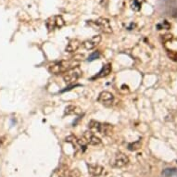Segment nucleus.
Returning a JSON list of instances; mask_svg holds the SVG:
<instances>
[{"label": "nucleus", "instance_id": "22", "mask_svg": "<svg viewBox=\"0 0 177 177\" xmlns=\"http://www.w3.org/2000/svg\"><path fill=\"white\" fill-rule=\"evenodd\" d=\"M5 136H3V137H0V147L2 146V144H3V142L5 141Z\"/></svg>", "mask_w": 177, "mask_h": 177}, {"label": "nucleus", "instance_id": "20", "mask_svg": "<svg viewBox=\"0 0 177 177\" xmlns=\"http://www.w3.org/2000/svg\"><path fill=\"white\" fill-rule=\"evenodd\" d=\"M167 55H168V57H169L172 60L177 62V52H176V51L167 50Z\"/></svg>", "mask_w": 177, "mask_h": 177}, {"label": "nucleus", "instance_id": "12", "mask_svg": "<svg viewBox=\"0 0 177 177\" xmlns=\"http://www.w3.org/2000/svg\"><path fill=\"white\" fill-rule=\"evenodd\" d=\"M111 71H112V68H111V64L108 63V64H106V65H104V66L102 67V69L99 71V72L98 74H95L94 77H92V80L107 77L108 75H109V73L111 72Z\"/></svg>", "mask_w": 177, "mask_h": 177}, {"label": "nucleus", "instance_id": "15", "mask_svg": "<svg viewBox=\"0 0 177 177\" xmlns=\"http://www.w3.org/2000/svg\"><path fill=\"white\" fill-rule=\"evenodd\" d=\"M162 177H177V169L175 168H168L163 170L162 172Z\"/></svg>", "mask_w": 177, "mask_h": 177}, {"label": "nucleus", "instance_id": "5", "mask_svg": "<svg viewBox=\"0 0 177 177\" xmlns=\"http://www.w3.org/2000/svg\"><path fill=\"white\" fill-rule=\"evenodd\" d=\"M82 73L83 72H82L81 69H80V67L78 66V67L67 72L65 73V75L63 76V80L66 84L71 85L72 83H75L77 80L82 76Z\"/></svg>", "mask_w": 177, "mask_h": 177}, {"label": "nucleus", "instance_id": "13", "mask_svg": "<svg viewBox=\"0 0 177 177\" xmlns=\"http://www.w3.org/2000/svg\"><path fill=\"white\" fill-rule=\"evenodd\" d=\"M81 45H82V43L78 39H72L69 42V44L67 45L65 50L67 53H74L79 49V47L81 46Z\"/></svg>", "mask_w": 177, "mask_h": 177}, {"label": "nucleus", "instance_id": "11", "mask_svg": "<svg viewBox=\"0 0 177 177\" xmlns=\"http://www.w3.org/2000/svg\"><path fill=\"white\" fill-rule=\"evenodd\" d=\"M88 172L92 176H100L103 172L104 168L99 164H87Z\"/></svg>", "mask_w": 177, "mask_h": 177}, {"label": "nucleus", "instance_id": "14", "mask_svg": "<svg viewBox=\"0 0 177 177\" xmlns=\"http://www.w3.org/2000/svg\"><path fill=\"white\" fill-rule=\"evenodd\" d=\"M82 113V109L79 107L75 106V105H69L68 107L65 108V110H64V115H80Z\"/></svg>", "mask_w": 177, "mask_h": 177}, {"label": "nucleus", "instance_id": "7", "mask_svg": "<svg viewBox=\"0 0 177 177\" xmlns=\"http://www.w3.org/2000/svg\"><path fill=\"white\" fill-rule=\"evenodd\" d=\"M65 141L68 142V143H70V144H72L73 149H75V150H79V151H81V152H84L86 149V146H87V145L82 139H79L77 136H75L73 135H71L68 137H66Z\"/></svg>", "mask_w": 177, "mask_h": 177}, {"label": "nucleus", "instance_id": "6", "mask_svg": "<svg viewBox=\"0 0 177 177\" xmlns=\"http://www.w3.org/2000/svg\"><path fill=\"white\" fill-rule=\"evenodd\" d=\"M82 140L86 144V145H90V146H99V145L102 144V140L95 135L94 132L92 131H85L83 135V138Z\"/></svg>", "mask_w": 177, "mask_h": 177}, {"label": "nucleus", "instance_id": "3", "mask_svg": "<svg viewBox=\"0 0 177 177\" xmlns=\"http://www.w3.org/2000/svg\"><path fill=\"white\" fill-rule=\"evenodd\" d=\"M90 131L99 133L104 135H109L112 133V126L108 123H101L96 121H91L88 124Z\"/></svg>", "mask_w": 177, "mask_h": 177}, {"label": "nucleus", "instance_id": "1", "mask_svg": "<svg viewBox=\"0 0 177 177\" xmlns=\"http://www.w3.org/2000/svg\"><path fill=\"white\" fill-rule=\"evenodd\" d=\"M80 61L76 58H71L68 60H60L52 62L48 65V71L52 74L59 75L61 73H66L67 72L78 67Z\"/></svg>", "mask_w": 177, "mask_h": 177}, {"label": "nucleus", "instance_id": "16", "mask_svg": "<svg viewBox=\"0 0 177 177\" xmlns=\"http://www.w3.org/2000/svg\"><path fill=\"white\" fill-rule=\"evenodd\" d=\"M81 176V172L78 169H72V170H67L64 177H80Z\"/></svg>", "mask_w": 177, "mask_h": 177}, {"label": "nucleus", "instance_id": "17", "mask_svg": "<svg viewBox=\"0 0 177 177\" xmlns=\"http://www.w3.org/2000/svg\"><path fill=\"white\" fill-rule=\"evenodd\" d=\"M142 146V142H141V139L134 142V143H131L128 145V149L131 150V151H135L137 149H139Z\"/></svg>", "mask_w": 177, "mask_h": 177}, {"label": "nucleus", "instance_id": "8", "mask_svg": "<svg viewBox=\"0 0 177 177\" xmlns=\"http://www.w3.org/2000/svg\"><path fill=\"white\" fill-rule=\"evenodd\" d=\"M98 101L106 107H109L112 105V103L114 101V96L109 91H103L99 94V98H98Z\"/></svg>", "mask_w": 177, "mask_h": 177}, {"label": "nucleus", "instance_id": "18", "mask_svg": "<svg viewBox=\"0 0 177 177\" xmlns=\"http://www.w3.org/2000/svg\"><path fill=\"white\" fill-rule=\"evenodd\" d=\"M144 2V0H134V3L132 5V8L135 11H138L140 8H141V6Z\"/></svg>", "mask_w": 177, "mask_h": 177}, {"label": "nucleus", "instance_id": "19", "mask_svg": "<svg viewBox=\"0 0 177 177\" xmlns=\"http://www.w3.org/2000/svg\"><path fill=\"white\" fill-rule=\"evenodd\" d=\"M170 23L167 21H163L162 22H160L157 25L158 30H162V29H169L170 28Z\"/></svg>", "mask_w": 177, "mask_h": 177}, {"label": "nucleus", "instance_id": "10", "mask_svg": "<svg viewBox=\"0 0 177 177\" xmlns=\"http://www.w3.org/2000/svg\"><path fill=\"white\" fill-rule=\"evenodd\" d=\"M101 39H102V37H101V35H94V36H92L91 38L85 40V41L83 43V46L85 48L86 50L94 49V48H95L96 45H99V43L101 42Z\"/></svg>", "mask_w": 177, "mask_h": 177}, {"label": "nucleus", "instance_id": "4", "mask_svg": "<svg viewBox=\"0 0 177 177\" xmlns=\"http://www.w3.org/2000/svg\"><path fill=\"white\" fill-rule=\"evenodd\" d=\"M65 25V21L61 15H54L49 17L45 22V26L48 32H53L58 29H61Z\"/></svg>", "mask_w": 177, "mask_h": 177}, {"label": "nucleus", "instance_id": "21", "mask_svg": "<svg viewBox=\"0 0 177 177\" xmlns=\"http://www.w3.org/2000/svg\"><path fill=\"white\" fill-rule=\"evenodd\" d=\"M99 57H100V52L99 51H95L88 57V61H93L95 59H98V58H99Z\"/></svg>", "mask_w": 177, "mask_h": 177}, {"label": "nucleus", "instance_id": "2", "mask_svg": "<svg viewBox=\"0 0 177 177\" xmlns=\"http://www.w3.org/2000/svg\"><path fill=\"white\" fill-rule=\"evenodd\" d=\"M87 24L91 26L94 30L102 32L104 34H111L112 28L110 22L106 18H99L96 21H88Z\"/></svg>", "mask_w": 177, "mask_h": 177}, {"label": "nucleus", "instance_id": "9", "mask_svg": "<svg viewBox=\"0 0 177 177\" xmlns=\"http://www.w3.org/2000/svg\"><path fill=\"white\" fill-rule=\"evenodd\" d=\"M128 163H129V158H128L125 154L119 152L116 154L113 162H112V165L116 168H122L126 166Z\"/></svg>", "mask_w": 177, "mask_h": 177}]
</instances>
